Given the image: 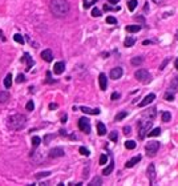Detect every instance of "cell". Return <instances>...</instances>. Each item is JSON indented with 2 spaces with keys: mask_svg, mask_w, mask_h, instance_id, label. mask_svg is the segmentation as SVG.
Returning <instances> with one entry per match:
<instances>
[{
  "mask_svg": "<svg viewBox=\"0 0 178 186\" xmlns=\"http://www.w3.org/2000/svg\"><path fill=\"white\" fill-rule=\"evenodd\" d=\"M64 156V150L61 148H55L49 152V157L51 158H56V157H63Z\"/></svg>",
  "mask_w": 178,
  "mask_h": 186,
  "instance_id": "obj_13",
  "label": "cell"
},
{
  "mask_svg": "<svg viewBox=\"0 0 178 186\" xmlns=\"http://www.w3.org/2000/svg\"><path fill=\"white\" fill-rule=\"evenodd\" d=\"M174 67H176V69H178V57L176 59V63H174Z\"/></svg>",
  "mask_w": 178,
  "mask_h": 186,
  "instance_id": "obj_55",
  "label": "cell"
},
{
  "mask_svg": "<svg viewBox=\"0 0 178 186\" xmlns=\"http://www.w3.org/2000/svg\"><path fill=\"white\" fill-rule=\"evenodd\" d=\"M136 44V37H133V36H128L126 39H125V41H124V47H133Z\"/></svg>",
  "mask_w": 178,
  "mask_h": 186,
  "instance_id": "obj_19",
  "label": "cell"
},
{
  "mask_svg": "<svg viewBox=\"0 0 178 186\" xmlns=\"http://www.w3.org/2000/svg\"><path fill=\"white\" fill-rule=\"evenodd\" d=\"M51 174V172H41L39 174H36V178H43V177H48Z\"/></svg>",
  "mask_w": 178,
  "mask_h": 186,
  "instance_id": "obj_43",
  "label": "cell"
},
{
  "mask_svg": "<svg viewBox=\"0 0 178 186\" xmlns=\"http://www.w3.org/2000/svg\"><path fill=\"white\" fill-rule=\"evenodd\" d=\"M164 99L168 100V101H173V100H174V92H172V91L166 92V93H165V96H164Z\"/></svg>",
  "mask_w": 178,
  "mask_h": 186,
  "instance_id": "obj_30",
  "label": "cell"
},
{
  "mask_svg": "<svg viewBox=\"0 0 178 186\" xmlns=\"http://www.w3.org/2000/svg\"><path fill=\"white\" fill-rule=\"evenodd\" d=\"M141 25H126V32H132V33H134V32H138L141 31Z\"/></svg>",
  "mask_w": 178,
  "mask_h": 186,
  "instance_id": "obj_26",
  "label": "cell"
},
{
  "mask_svg": "<svg viewBox=\"0 0 178 186\" xmlns=\"http://www.w3.org/2000/svg\"><path fill=\"white\" fill-rule=\"evenodd\" d=\"M35 109V104H33V101L32 100H29L27 103V105H25V110H28V112H32Z\"/></svg>",
  "mask_w": 178,
  "mask_h": 186,
  "instance_id": "obj_36",
  "label": "cell"
},
{
  "mask_svg": "<svg viewBox=\"0 0 178 186\" xmlns=\"http://www.w3.org/2000/svg\"><path fill=\"white\" fill-rule=\"evenodd\" d=\"M158 149H160V142H157V141H150V142L145 145V152H146L149 157H154L156 153L158 152Z\"/></svg>",
  "mask_w": 178,
  "mask_h": 186,
  "instance_id": "obj_5",
  "label": "cell"
},
{
  "mask_svg": "<svg viewBox=\"0 0 178 186\" xmlns=\"http://www.w3.org/2000/svg\"><path fill=\"white\" fill-rule=\"evenodd\" d=\"M65 71V63L64 61H59L53 65V73L55 75H61Z\"/></svg>",
  "mask_w": 178,
  "mask_h": 186,
  "instance_id": "obj_10",
  "label": "cell"
},
{
  "mask_svg": "<svg viewBox=\"0 0 178 186\" xmlns=\"http://www.w3.org/2000/svg\"><path fill=\"white\" fill-rule=\"evenodd\" d=\"M142 116L146 117V118H154V117L157 116V109H156V108L148 109V110H145V113H144Z\"/></svg>",
  "mask_w": 178,
  "mask_h": 186,
  "instance_id": "obj_16",
  "label": "cell"
},
{
  "mask_svg": "<svg viewBox=\"0 0 178 186\" xmlns=\"http://www.w3.org/2000/svg\"><path fill=\"white\" fill-rule=\"evenodd\" d=\"M141 158H142V157H141V156H136V157H133L132 160L126 161V164H125V166H126V168H133L136 164H138V162H140Z\"/></svg>",
  "mask_w": 178,
  "mask_h": 186,
  "instance_id": "obj_15",
  "label": "cell"
},
{
  "mask_svg": "<svg viewBox=\"0 0 178 186\" xmlns=\"http://www.w3.org/2000/svg\"><path fill=\"white\" fill-rule=\"evenodd\" d=\"M170 91H172V92H178V76L172 80V83H170Z\"/></svg>",
  "mask_w": 178,
  "mask_h": 186,
  "instance_id": "obj_23",
  "label": "cell"
},
{
  "mask_svg": "<svg viewBox=\"0 0 178 186\" xmlns=\"http://www.w3.org/2000/svg\"><path fill=\"white\" fill-rule=\"evenodd\" d=\"M0 39H2V40H4V41H6V37H3V33H2V31H0Z\"/></svg>",
  "mask_w": 178,
  "mask_h": 186,
  "instance_id": "obj_56",
  "label": "cell"
},
{
  "mask_svg": "<svg viewBox=\"0 0 178 186\" xmlns=\"http://www.w3.org/2000/svg\"><path fill=\"white\" fill-rule=\"evenodd\" d=\"M14 40L16 43H19V44H24V37L20 33H16V35H14Z\"/></svg>",
  "mask_w": 178,
  "mask_h": 186,
  "instance_id": "obj_34",
  "label": "cell"
},
{
  "mask_svg": "<svg viewBox=\"0 0 178 186\" xmlns=\"http://www.w3.org/2000/svg\"><path fill=\"white\" fill-rule=\"evenodd\" d=\"M144 60H145L144 56H137V57H133L130 60V64H132V65H134V67H138V65H141V64L144 63Z\"/></svg>",
  "mask_w": 178,
  "mask_h": 186,
  "instance_id": "obj_17",
  "label": "cell"
},
{
  "mask_svg": "<svg viewBox=\"0 0 178 186\" xmlns=\"http://www.w3.org/2000/svg\"><path fill=\"white\" fill-rule=\"evenodd\" d=\"M25 81V76H24L23 73H20V75H17V77H16V83H24Z\"/></svg>",
  "mask_w": 178,
  "mask_h": 186,
  "instance_id": "obj_42",
  "label": "cell"
},
{
  "mask_svg": "<svg viewBox=\"0 0 178 186\" xmlns=\"http://www.w3.org/2000/svg\"><path fill=\"white\" fill-rule=\"evenodd\" d=\"M40 137L39 136H35V137H32V146L33 148H37L39 145H40Z\"/></svg>",
  "mask_w": 178,
  "mask_h": 186,
  "instance_id": "obj_31",
  "label": "cell"
},
{
  "mask_svg": "<svg viewBox=\"0 0 178 186\" xmlns=\"http://www.w3.org/2000/svg\"><path fill=\"white\" fill-rule=\"evenodd\" d=\"M130 130H132L130 126H125V128H124V134H126V136L130 134Z\"/></svg>",
  "mask_w": 178,
  "mask_h": 186,
  "instance_id": "obj_47",
  "label": "cell"
},
{
  "mask_svg": "<svg viewBox=\"0 0 178 186\" xmlns=\"http://www.w3.org/2000/svg\"><path fill=\"white\" fill-rule=\"evenodd\" d=\"M24 60H27V63H28V65H27V71H29L31 68H32V65H33V60L31 59L29 53H25V55H24Z\"/></svg>",
  "mask_w": 178,
  "mask_h": 186,
  "instance_id": "obj_25",
  "label": "cell"
},
{
  "mask_svg": "<svg viewBox=\"0 0 178 186\" xmlns=\"http://www.w3.org/2000/svg\"><path fill=\"white\" fill-rule=\"evenodd\" d=\"M126 116H128V112H120L118 114L114 117V121H121V120H124Z\"/></svg>",
  "mask_w": 178,
  "mask_h": 186,
  "instance_id": "obj_32",
  "label": "cell"
},
{
  "mask_svg": "<svg viewBox=\"0 0 178 186\" xmlns=\"http://www.w3.org/2000/svg\"><path fill=\"white\" fill-rule=\"evenodd\" d=\"M99 84H100V89L101 91H106L108 88V79L105 73H100L99 76Z\"/></svg>",
  "mask_w": 178,
  "mask_h": 186,
  "instance_id": "obj_11",
  "label": "cell"
},
{
  "mask_svg": "<svg viewBox=\"0 0 178 186\" xmlns=\"http://www.w3.org/2000/svg\"><path fill=\"white\" fill-rule=\"evenodd\" d=\"M137 4H138V2L137 0H129L128 2V8H129V11L133 12L137 8Z\"/></svg>",
  "mask_w": 178,
  "mask_h": 186,
  "instance_id": "obj_27",
  "label": "cell"
},
{
  "mask_svg": "<svg viewBox=\"0 0 178 186\" xmlns=\"http://www.w3.org/2000/svg\"><path fill=\"white\" fill-rule=\"evenodd\" d=\"M154 100H156V95H154V93H149L148 96H145V99H142L141 103H138V107L140 108H144V107H146V105H149L150 103H153Z\"/></svg>",
  "mask_w": 178,
  "mask_h": 186,
  "instance_id": "obj_8",
  "label": "cell"
},
{
  "mask_svg": "<svg viewBox=\"0 0 178 186\" xmlns=\"http://www.w3.org/2000/svg\"><path fill=\"white\" fill-rule=\"evenodd\" d=\"M79 152L81 153L83 156H85V157H88L89 154H91V153H89V150H88V149H87V148H84V146H81V148H80V149H79Z\"/></svg>",
  "mask_w": 178,
  "mask_h": 186,
  "instance_id": "obj_40",
  "label": "cell"
},
{
  "mask_svg": "<svg viewBox=\"0 0 178 186\" xmlns=\"http://www.w3.org/2000/svg\"><path fill=\"white\" fill-rule=\"evenodd\" d=\"M122 75H124V69L121 67H116L110 71V79L112 80H118V79H121Z\"/></svg>",
  "mask_w": 178,
  "mask_h": 186,
  "instance_id": "obj_9",
  "label": "cell"
},
{
  "mask_svg": "<svg viewBox=\"0 0 178 186\" xmlns=\"http://www.w3.org/2000/svg\"><path fill=\"white\" fill-rule=\"evenodd\" d=\"M8 100H10V93H8L7 91L0 92V104H6Z\"/></svg>",
  "mask_w": 178,
  "mask_h": 186,
  "instance_id": "obj_21",
  "label": "cell"
},
{
  "mask_svg": "<svg viewBox=\"0 0 178 186\" xmlns=\"http://www.w3.org/2000/svg\"><path fill=\"white\" fill-rule=\"evenodd\" d=\"M7 124H8V128L12 129V130H20V129H23L24 126H25L27 118H25V116L19 114L17 113V114L11 116L10 118H8Z\"/></svg>",
  "mask_w": 178,
  "mask_h": 186,
  "instance_id": "obj_2",
  "label": "cell"
},
{
  "mask_svg": "<svg viewBox=\"0 0 178 186\" xmlns=\"http://www.w3.org/2000/svg\"><path fill=\"white\" fill-rule=\"evenodd\" d=\"M79 128H80V130L87 133V134L91 133V122H89V120L87 118V117H81V118H79Z\"/></svg>",
  "mask_w": 178,
  "mask_h": 186,
  "instance_id": "obj_6",
  "label": "cell"
},
{
  "mask_svg": "<svg viewBox=\"0 0 178 186\" xmlns=\"http://www.w3.org/2000/svg\"><path fill=\"white\" fill-rule=\"evenodd\" d=\"M49 10L52 12V15L56 17H65L71 11V6L67 0H51L49 3Z\"/></svg>",
  "mask_w": 178,
  "mask_h": 186,
  "instance_id": "obj_1",
  "label": "cell"
},
{
  "mask_svg": "<svg viewBox=\"0 0 178 186\" xmlns=\"http://www.w3.org/2000/svg\"><path fill=\"white\" fill-rule=\"evenodd\" d=\"M160 134H161V128L152 129V130L148 133V136H149V137H157V136H160Z\"/></svg>",
  "mask_w": 178,
  "mask_h": 186,
  "instance_id": "obj_28",
  "label": "cell"
},
{
  "mask_svg": "<svg viewBox=\"0 0 178 186\" xmlns=\"http://www.w3.org/2000/svg\"><path fill=\"white\" fill-rule=\"evenodd\" d=\"M154 41H152V40H144L142 41V45L145 47V45H149V44H153Z\"/></svg>",
  "mask_w": 178,
  "mask_h": 186,
  "instance_id": "obj_50",
  "label": "cell"
},
{
  "mask_svg": "<svg viewBox=\"0 0 178 186\" xmlns=\"http://www.w3.org/2000/svg\"><path fill=\"white\" fill-rule=\"evenodd\" d=\"M108 161V156L106 154H101L100 156V165H105Z\"/></svg>",
  "mask_w": 178,
  "mask_h": 186,
  "instance_id": "obj_41",
  "label": "cell"
},
{
  "mask_svg": "<svg viewBox=\"0 0 178 186\" xmlns=\"http://www.w3.org/2000/svg\"><path fill=\"white\" fill-rule=\"evenodd\" d=\"M47 83H49V84L56 83V80H52V77H51V72H47Z\"/></svg>",
  "mask_w": 178,
  "mask_h": 186,
  "instance_id": "obj_45",
  "label": "cell"
},
{
  "mask_svg": "<svg viewBox=\"0 0 178 186\" xmlns=\"http://www.w3.org/2000/svg\"><path fill=\"white\" fill-rule=\"evenodd\" d=\"M103 184V180H101V177H95V178H93L92 181H91V185L92 186H99V185H101Z\"/></svg>",
  "mask_w": 178,
  "mask_h": 186,
  "instance_id": "obj_29",
  "label": "cell"
},
{
  "mask_svg": "<svg viewBox=\"0 0 178 186\" xmlns=\"http://www.w3.org/2000/svg\"><path fill=\"white\" fill-rule=\"evenodd\" d=\"M80 110L87 113V114H100V109L96 108V109H91V108H87V107H80Z\"/></svg>",
  "mask_w": 178,
  "mask_h": 186,
  "instance_id": "obj_14",
  "label": "cell"
},
{
  "mask_svg": "<svg viewBox=\"0 0 178 186\" xmlns=\"http://www.w3.org/2000/svg\"><path fill=\"white\" fill-rule=\"evenodd\" d=\"M11 85H12V75L8 73V75L6 76V79H4V87H6L7 89H10Z\"/></svg>",
  "mask_w": 178,
  "mask_h": 186,
  "instance_id": "obj_22",
  "label": "cell"
},
{
  "mask_svg": "<svg viewBox=\"0 0 178 186\" xmlns=\"http://www.w3.org/2000/svg\"><path fill=\"white\" fill-rule=\"evenodd\" d=\"M97 134H99V136H105V134H106V126H105L103 122L97 124Z\"/></svg>",
  "mask_w": 178,
  "mask_h": 186,
  "instance_id": "obj_18",
  "label": "cell"
},
{
  "mask_svg": "<svg viewBox=\"0 0 178 186\" xmlns=\"http://www.w3.org/2000/svg\"><path fill=\"white\" fill-rule=\"evenodd\" d=\"M169 63H170V57H166V59H165L162 63H161V65H160V69H161V71H164V69H165V67H166Z\"/></svg>",
  "mask_w": 178,
  "mask_h": 186,
  "instance_id": "obj_38",
  "label": "cell"
},
{
  "mask_svg": "<svg viewBox=\"0 0 178 186\" xmlns=\"http://www.w3.org/2000/svg\"><path fill=\"white\" fill-rule=\"evenodd\" d=\"M153 3H156L157 6H164V0H152Z\"/></svg>",
  "mask_w": 178,
  "mask_h": 186,
  "instance_id": "obj_49",
  "label": "cell"
},
{
  "mask_svg": "<svg viewBox=\"0 0 178 186\" xmlns=\"http://www.w3.org/2000/svg\"><path fill=\"white\" fill-rule=\"evenodd\" d=\"M92 16H93V17H99V16H101V11L99 10V8H93V10H92Z\"/></svg>",
  "mask_w": 178,
  "mask_h": 186,
  "instance_id": "obj_39",
  "label": "cell"
},
{
  "mask_svg": "<svg viewBox=\"0 0 178 186\" xmlns=\"http://www.w3.org/2000/svg\"><path fill=\"white\" fill-rule=\"evenodd\" d=\"M55 136H45V144H49V141L53 138Z\"/></svg>",
  "mask_w": 178,
  "mask_h": 186,
  "instance_id": "obj_51",
  "label": "cell"
},
{
  "mask_svg": "<svg viewBox=\"0 0 178 186\" xmlns=\"http://www.w3.org/2000/svg\"><path fill=\"white\" fill-rule=\"evenodd\" d=\"M136 20H137V21H141V23H145V17H144V16H136V17H134Z\"/></svg>",
  "mask_w": 178,
  "mask_h": 186,
  "instance_id": "obj_48",
  "label": "cell"
},
{
  "mask_svg": "<svg viewBox=\"0 0 178 186\" xmlns=\"http://www.w3.org/2000/svg\"><path fill=\"white\" fill-rule=\"evenodd\" d=\"M118 2H120V0H109V3H110V4H117Z\"/></svg>",
  "mask_w": 178,
  "mask_h": 186,
  "instance_id": "obj_53",
  "label": "cell"
},
{
  "mask_svg": "<svg viewBox=\"0 0 178 186\" xmlns=\"http://www.w3.org/2000/svg\"><path fill=\"white\" fill-rule=\"evenodd\" d=\"M41 59L44 60V61H47V63H51L52 60H53V53H52V51L51 49H45V51H43L41 52Z\"/></svg>",
  "mask_w": 178,
  "mask_h": 186,
  "instance_id": "obj_12",
  "label": "cell"
},
{
  "mask_svg": "<svg viewBox=\"0 0 178 186\" xmlns=\"http://www.w3.org/2000/svg\"><path fill=\"white\" fill-rule=\"evenodd\" d=\"M146 174H148L149 181H150V185H153V184H154V181H156V166H154V164H150L148 166Z\"/></svg>",
  "mask_w": 178,
  "mask_h": 186,
  "instance_id": "obj_7",
  "label": "cell"
},
{
  "mask_svg": "<svg viewBox=\"0 0 178 186\" xmlns=\"http://www.w3.org/2000/svg\"><path fill=\"white\" fill-rule=\"evenodd\" d=\"M104 11H120V7H112L109 4H104Z\"/></svg>",
  "mask_w": 178,
  "mask_h": 186,
  "instance_id": "obj_37",
  "label": "cell"
},
{
  "mask_svg": "<svg viewBox=\"0 0 178 186\" xmlns=\"http://www.w3.org/2000/svg\"><path fill=\"white\" fill-rule=\"evenodd\" d=\"M106 23L108 24H117V20H116V17H113V16H108Z\"/></svg>",
  "mask_w": 178,
  "mask_h": 186,
  "instance_id": "obj_44",
  "label": "cell"
},
{
  "mask_svg": "<svg viewBox=\"0 0 178 186\" xmlns=\"http://www.w3.org/2000/svg\"><path fill=\"white\" fill-rule=\"evenodd\" d=\"M57 108V104H51L49 105V109H56Z\"/></svg>",
  "mask_w": 178,
  "mask_h": 186,
  "instance_id": "obj_52",
  "label": "cell"
},
{
  "mask_svg": "<svg viewBox=\"0 0 178 186\" xmlns=\"http://www.w3.org/2000/svg\"><path fill=\"white\" fill-rule=\"evenodd\" d=\"M172 120V114L169 112H164L162 113V121L164 122H169V121Z\"/></svg>",
  "mask_w": 178,
  "mask_h": 186,
  "instance_id": "obj_35",
  "label": "cell"
},
{
  "mask_svg": "<svg viewBox=\"0 0 178 186\" xmlns=\"http://www.w3.org/2000/svg\"><path fill=\"white\" fill-rule=\"evenodd\" d=\"M137 146V144H136V141H133V140H128L126 142H125V148L128 149V150H133V149H136Z\"/></svg>",
  "mask_w": 178,
  "mask_h": 186,
  "instance_id": "obj_24",
  "label": "cell"
},
{
  "mask_svg": "<svg viewBox=\"0 0 178 186\" xmlns=\"http://www.w3.org/2000/svg\"><path fill=\"white\" fill-rule=\"evenodd\" d=\"M61 122H67V116H65V114L63 116V118H61Z\"/></svg>",
  "mask_w": 178,
  "mask_h": 186,
  "instance_id": "obj_54",
  "label": "cell"
},
{
  "mask_svg": "<svg viewBox=\"0 0 178 186\" xmlns=\"http://www.w3.org/2000/svg\"><path fill=\"white\" fill-rule=\"evenodd\" d=\"M152 125H153V118H146V117H145V120H140L137 122V126H138V137L141 140L145 138V136H148V132L150 130Z\"/></svg>",
  "mask_w": 178,
  "mask_h": 186,
  "instance_id": "obj_3",
  "label": "cell"
},
{
  "mask_svg": "<svg viewBox=\"0 0 178 186\" xmlns=\"http://www.w3.org/2000/svg\"><path fill=\"white\" fill-rule=\"evenodd\" d=\"M120 97H121V95H120V93H117V92H114V93H112V96H110V99H112V100H118V99H120Z\"/></svg>",
  "mask_w": 178,
  "mask_h": 186,
  "instance_id": "obj_46",
  "label": "cell"
},
{
  "mask_svg": "<svg viewBox=\"0 0 178 186\" xmlns=\"http://www.w3.org/2000/svg\"><path fill=\"white\" fill-rule=\"evenodd\" d=\"M113 169H114V162H113V160H112L110 164H109L105 169H103V174H104V176H109V174H110V173L113 172Z\"/></svg>",
  "mask_w": 178,
  "mask_h": 186,
  "instance_id": "obj_20",
  "label": "cell"
},
{
  "mask_svg": "<svg viewBox=\"0 0 178 186\" xmlns=\"http://www.w3.org/2000/svg\"><path fill=\"white\" fill-rule=\"evenodd\" d=\"M134 77L142 84H149L152 81V75L146 69H138L134 73Z\"/></svg>",
  "mask_w": 178,
  "mask_h": 186,
  "instance_id": "obj_4",
  "label": "cell"
},
{
  "mask_svg": "<svg viewBox=\"0 0 178 186\" xmlns=\"http://www.w3.org/2000/svg\"><path fill=\"white\" fill-rule=\"evenodd\" d=\"M117 138H118V133H117L116 130L110 132V134H109V140L113 141V142H117Z\"/></svg>",
  "mask_w": 178,
  "mask_h": 186,
  "instance_id": "obj_33",
  "label": "cell"
}]
</instances>
